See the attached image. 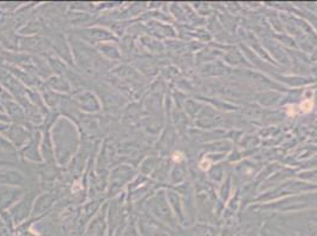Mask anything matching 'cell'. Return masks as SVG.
I'll return each instance as SVG.
<instances>
[{"label": "cell", "mask_w": 317, "mask_h": 236, "mask_svg": "<svg viewBox=\"0 0 317 236\" xmlns=\"http://www.w3.org/2000/svg\"><path fill=\"white\" fill-rule=\"evenodd\" d=\"M312 107H314V102H312L311 99H306V100L301 103L299 110H301L302 112H304V113H308V112H310V111L312 110Z\"/></svg>", "instance_id": "1"}, {"label": "cell", "mask_w": 317, "mask_h": 236, "mask_svg": "<svg viewBox=\"0 0 317 236\" xmlns=\"http://www.w3.org/2000/svg\"><path fill=\"white\" fill-rule=\"evenodd\" d=\"M211 164H212V162H211V160L209 158H202L201 160V162H200V169L201 170H204V171H206V170H208L209 168H211Z\"/></svg>", "instance_id": "2"}, {"label": "cell", "mask_w": 317, "mask_h": 236, "mask_svg": "<svg viewBox=\"0 0 317 236\" xmlns=\"http://www.w3.org/2000/svg\"><path fill=\"white\" fill-rule=\"evenodd\" d=\"M173 160L175 162H181L184 160V155H182V152H180V151H176L173 153Z\"/></svg>", "instance_id": "3"}, {"label": "cell", "mask_w": 317, "mask_h": 236, "mask_svg": "<svg viewBox=\"0 0 317 236\" xmlns=\"http://www.w3.org/2000/svg\"><path fill=\"white\" fill-rule=\"evenodd\" d=\"M296 105H290V106H288V115L289 116H295L296 113H297V111L295 110Z\"/></svg>", "instance_id": "4"}]
</instances>
